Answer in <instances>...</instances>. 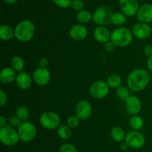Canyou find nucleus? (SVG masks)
<instances>
[{
    "label": "nucleus",
    "mask_w": 152,
    "mask_h": 152,
    "mask_svg": "<svg viewBox=\"0 0 152 152\" xmlns=\"http://www.w3.org/2000/svg\"><path fill=\"white\" fill-rule=\"evenodd\" d=\"M151 76L144 69H136L131 72L127 78L128 86L134 92H140L145 89L149 83Z\"/></svg>",
    "instance_id": "nucleus-1"
},
{
    "label": "nucleus",
    "mask_w": 152,
    "mask_h": 152,
    "mask_svg": "<svg viewBox=\"0 0 152 152\" xmlns=\"http://www.w3.org/2000/svg\"><path fill=\"white\" fill-rule=\"evenodd\" d=\"M133 34L129 28L125 27H120L115 28L111 34V41L114 43L116 46L127 47L132 43L133 40Z\"/></svg>",
    "instance_id": "nucleus-2"
},
{
    "label": "nucleus",
    "mask_w": 152,
    "mask_h": 152,
    "mask_svg": "<svg viewBox=\"0 0 152 152\" xmlns=\"http://www.w3.org/2000/svg\"><path fill=\"white\" fill-rule=\"evenodd\" d=\"M35 25L31 21L23 20L14 28V37L20 42H28L34 37Z\"/></svg>",
    "instance_id": "nucleus-3"
},
{
    "label": "nucleus",
    "mask_w": 152,
    "mask_h": 152,
    "mask_svg": "<svg viewBox=\"0 0 152 152\" xmlns=\"http://www.w3.org/2000/svg\"><path fill=\"white\" fill-rule=\"evenodd\" d=\"M19 139L18 131L11 126L4 125L0 128V141L7 146H13L18 143Z\"/></svg>",
    "instance_id": "nucleus-4"
},
{
    "label": "nucleus",
    "mask_w": 152,
    "mask_h": 152,
    "mask_svg": "<svg viewBox=\"0 0 152 152\" xmlns=\"http://www.w3.org/2000/svg\"><path fill=\"white\" fill-rule=\"evenodd\" d=\"M113 11L108 6H101L93 13L92 19L98 25L105 26L111 22Z\"/></svg>",
    "instance_id": "nucleus-5"
},
{
    "label": "nucleus",
    "mask_w": 152,
    "mask_h": 152,
    "mask_svg": "<svg viewBox=\"0 0 152 152\" xmlns=\"http://www.w3.org/2000/svg\"><path fill=\"white\" fill-rule=\"evenodd\" d=\"M19 139L24 142H29L34 139L37 136V128L34 124L30 122H22L18 128Z\"/></svg>",
    "instance_id": "nucleus-6"
},
{
    "label": "nucleus",
    "mask_w": 152,
    "mask_h": 152,
    "mask_svg": "<svg viewBox=\"0 0 152 152\" xmlns=\"http://www.w3.org/2000/svg\"><path fill=\"white\" fill-rule=\"evenodd\" d=\"M39 122L45 128L48 130L56 129L60 126V118L59 115L54 112H45L40 116Z\"/></svg>",
    "instance_id": "nucleus-7"
},
{
    "label": "nucleus",
    "mask_w": 152,
    "mask_h": 152,
    "mask_svg": "<svg viewBox=\"0 0 152 152\" xmlns=\"http://www.w3.org/2000/svg\"><path fill=\"white\" fill-rule=\"evenodd\" d=\"M109 92V86L104 80H96L91 85L89 92L94 98L102 99L107 96Z\"/></svg>",
    "instance_id": "nucleus-8"
},
{
    "label": "nucleus",
    "mask_w": 152,
    "mask_h": 152,
    "mask_svg": "<svg viewBox=\"0 0 152 152\" xmlns=\"http://www.w3.org/2000/svg\"><path fill=\"white\" fill-rule=\"evenodd\" d=\"M125 142L129 147L132 148H141L145 143V139L143 134L137 131H132L126 135Z\"/></svg>",
    "instance_id": "nucleus-9"
},
{
    "label": "nucleus",
    "mask_w": 152,
    "mask_h": 152,
    "mask_svg": "<svg viewBox=\"0 0 152 152\" xmlns=\"http://www.w3.org/2000/svg\"><path fill=\"white\" fill-rule=\"evenodd\" d=\"M119 5L126 16L136 15L140 7L138 0H119Z\"/></svg>",
    "instance_id": "nucleus-10"
},
{
    "label": "nucleus",
    "mask_w": 152,
    "mask_h": 152,
    "mask_svg": "<svg viewBox=\"0 0 152 152\" xmlns=\"http://www.w3.org/2000/svg\"><path fill=\"white\" fill-rule=\"evenodd\" d=\"M33 78L35 83L39 86H45L50 80V73L47 68L38 67L34 70Z\"/></svg>",
    "instance_id": "nucleus-11"
},
{
    "label": "nucleus",
    "mask_w": 152,
    "mask_h": 152,
    "mask_svg": "<svg viewBox=\"0 0 152 152\" xmlns=\"http://www.w3.org/2000/svg\"><path fill=\"white\" fill-rule=\"evenodd\" d=\"M151 28L148 23L139 22L134 25L132 34L135 37L140 40H145L151 35Z\"/></svg>",
    "instance_id": "nucleus-12"
},
{
    "label": "nucleus",
    "mask_w": 152,
    "mask_h": 152,
    "mask_svg": "<svg viewBox=\"0 0 152 152\" xmlns=\"http://www.w3.org/2000/svg\"><path fill=\"white\" fill-rule=\"evenodd\" d=\"M77 116L81 120H86L91 116L92 113L91 104L87 100H80L76 107Z\"/></svg>",
    "instance_id": "nucleus-13"
},
{
    "label": "nucleus",
    "mask_w": 152,
    "mask_h": 152,
    "mask_svg": "<svg viewBox=\"0 0 152 152\" xmlns=\"http://www.w3.org/2000/svg\"><path fill=\"white\" fill-rule=\"evenodd\" d=\"M137 17L140 22L149 23L152 22V4L146 3L139 7Z\"/></svg>",
    "instance_id": "nucleus-14"
},
{
    "label": "nucleus",
    "mask_w": 152,
    "mask_h": 152,
    "mask_svg": "<svg viewBox=\"0 0 152 152\" xmlns=\"http://www.w3.org/2000/svg\"><path fill=\"white\" fill-rule=\"evenodd\" d=\"M126 107L129 113L132 115H137L142 109V103L138 97L130 95L126 100Z\"/></svg>",
    "instance_id": "nucleus-15"
},
{
    "label": "nucleus",
    "mask_w": 152,
    "mask_h": 152,
    "mask_svg": "<svg viewBox=\"0 0 152 152\" xmlns=\"http://www.w3.org/2000/svg\"><path fill=\"white\" fill-rule=\"evenodd\" d=\"M70 37L76 41H81L88 35V29L83 24L75 25L70 30Z\"/></svg>",
    "instance_id": "nucleus-16"
},
{
    "label": "nucleus",
    "mask_w": 152,
    "mask_h": 152,
    "mask_svg": "<svg viewBox=\"0 0 152 152\" xmlns=\"http://www.w3.org/2000/svg\"><path fill=\"white\" fill-rule=\"evenodd\" d=\"M111 34L108 28L99 25L94 31V37L98 43H106L111 40Z\"/></svg>",
    "instance_id": "nucleus-17"
},
{
    "label": "nucleus",
    "mask_w": 152,
    "mask_h": 152,
    "mask_svg": "<svg viewBox=\"0 0 152 152\" xmlns=\"http://www.w3.org/2000/svg\"><path fill=\"white\" fill-rule=\"evenodd\" d=\"M15 80H16V86L20 89L23 90L29 89L32 84V78L27 72H20L18 74Z\"/></svg>",
    "instance_id": "nucleus-18"
},
{
    "label": "nucleus",
    "mask_w": 152,
    "mask_h": 152,
    "mask_svg": "<svg viewBox=\"0 0 152 152\" xmlns=\"http://www.w3.org/2000/svg\"><path fill=\"white\" fill-rule=\"evenodd\" d=\"M16 71L10 67H5L0 72V80L3 83H10L16 80Z\"/></svg>",
    "instance_id": "nucleus-19"
},
{
    "label": "nucleus",
    "mask_w": 152,
    "mask_h": 152,
    "mask_svg": "<svg viewBox=\"0 0 152 152\" xmlns=\"http://www.w3.org/2000/svg\"><path fill=\"white\" fill-rule=\"evenodd\" d=\"M14 37V30L7 25H2L0 27V38L5 41L11 40Z\"/></svg>",
    "instance_id": "nucleus-20"
},
{
    "label": "nucleus",
    "mask_w": 152,
    "mask_h": 152,
    "mask_svg": "<svg viewBox=\"0 0 152 152\" xmlns=\"http://www.w3.org/2000/svg\"><path fill=\"white\" fill-rule=\"evenodd\" d=\"M111 137L114 140L117 142H123V140L126 138V135L125 134V131L121 127H114L111 129Z\"/></svg>",
    "instance_id": "nucleus-21"
},
{
    "label": "nucleus",
    "mask_w": 152,
    "mask_h": 152,
    "mask_svg": "<svg viewBox=\"0 0 152 152\" xmlns=\"http://www.w3.org/2000/svg\"><path fill=\"white\" fill-rule=\"evenodd\" d=\"M57 134L62 139H68L72 136L71 128L68 125H60L57 128Z\"/></svg>",
    "instance_id": "nucleus-22"
},
{
    "label": "nucleus",
    "mask_w": 152,
    "mask_h": 152,
    "mask_svg": "<svg viewBox=\"0 0 152 152\" xmlns=\"http://www.w3.org/2000/svg\"><path fill=\"white\" fill-rule=\"evenodd\" d=\"M93 14L87 10H82L79 11L77 14V19L81 24L88 23L91 19H92Z\"/></svg>",
    "instance_id": "nucleus-23"
},
{
    "label": "nucleus",
    "mask_w": 152,
    "mask_h": 152,
    "mask_svg": "<svg viewBox=\"0 0 152 152\" xmlns=\"http://www.w3.org/2000/svg\"><path fill=\"white\" fill-rule=\"evenodd\" d=\"M10 65L15 71L21 72L25 67V61L21 57L14 56L10 61Z\"/></svg>",
    "instance_id": "nucleus-24"
},
{
    "label": "nucleus",
    "mask_w": 152,
    "mask_h": 152,
    "mask_svg": "<svg viewBox=\"0 0 152 152\" xmlns=\"http://www.w3.org/2000/svg\"><path fill=\"white\" fill-rule=\"evenodd\" d=\"M122 80L121 77L117 75H111L107 79V83H108L109 88L112 89H117L121 85Z\"/></svg>",
    "instance_id": "nucleus-25"
},
{
    "label": "nucleus",
    "mask_w": 152,
    "mask_h": 152,
    "mask_svg": "<svg viewBox=\"0 0 152 152\" xmlns=\"http://www.w3.org/2000/svg\"><path fill=\"white\" fill-rule=\"evenodd\" d=\"M126 21V16L123 12H116L113 13L112 18H111V22L115 25H123Z\"/></svg>",
    "instance_id": "nucleus-26"
},
{
    "label": "nucleus",
    "mask_w": 152,
    "mask_h": 152,
    "mask_svg": "<svg viewBox=\"0 0 152 152\" xmlns=\"http://www.w3.org/2000/svg\"><path fill=\"white\" fill-rule=\"evenodd\" d=\"M143 119L137 115H134L130 119V126L134 131L140 130L143 126Z\"/></svg>",
    "instance_id": "nucleus-27"
},
{
    "label": "nucleus",
    "mask_w": 152,
    "mask_h": 152,
    "mask_svg": "<svg viewBox=\"0 0 152 152\" xmlns=\"http://www.w3.org/2000/svg\"><path fill=\"white\" fill-rule=\"evenodd\" d=\"M29 110H28V107H25V106H20L16 109V116L18 118H19L22 122L26 121L29 117Z\"/></svg>",
    "instance_id": "nucleus-28"
},
{
    "label": "nucleus",
    "mask_w": 152,
    "mask_h": 152,
    "mask_svg": "<svg viewBox=\"0 0 152 152\" xmlns=\"http://www.w3.org/2000/svg\"><path fill=\"white\" fill-rule=\"evenodd\" d=\"M116 93H117V97L119 98H120L121 100H124L126 101L129 96H130V92L128 88H126V86H121L118 87L116 91Z\"/></svg>",
    "instance_id": "nucleus-29"
},
{
    "label": "nucleus",
    "mask_w": 152,
    "mask_h": 152,
    "mask_svg": "<svg viewBox=\"0 0 152 152\" xmlns=\"http://www.w3.org/2000/svg\"><path fill=\"white\" fill-rule=\"evenodd\" d=\"M80 121V119L77 115H72V116H70L67 119V125L71 128H75L79 125Z\"/></svg>",
    "instance_id": "nucleus-30"
},
{
    "label": "nucleus",
    "mask_w": 152,
    "mask_h": 152,
    "mask_svg": "<svg viewBox=\"0 0 152 152\" xmlns=\"http://www.w3.org/2000/svg\"><path fill=\"white\" fill-rule=\"evenodd\" d=\"M59 152H78L75 146L71 143L63 144L59 148Z\"/></svg>",
    "instance_id": "nucleus-31"
},
{
    "label": "nucleus",
    "mask_w": 152,
    "mask_h": 152,
    "mask_svg": "<svg viewBox=\"0 0 152 152\" xmlns=\"http://www.w3.org/2000/svg\"><path fill=\"white\" fill-rule=\"evenodd\" d=\"M71 7L74 10H77L79 12L82 10H84L85 4L83 0H73Z\"/></svg>",
    "instance_id": "nucleus-32"
},
{
    "label": "nucleus",
    "mask_w": 152,
    "mask_h": 152,
    "mask_svg": "<svg viewBox=\"0 0 152 152\" xmlns=\"http://www.w3.org/2000/svg\"><path fill=\"white\" fill-rule=\"evenodd\" d=\"M54 4L61 8H67L71 5L73 0H53Z\"/></svg>",
    "instance_id": "nucleus-33"
},
{
    "label": "nucleus",
    "mask_w": 152,
    "mask_h": 152,
    "mask_svg": "<svg viewBox=\"0 0 152 152\" xmlns=\"http://www.w3.org/2000/svg\"><path fill=\"white\" fill-rule=\"evenodd\" d=\"M22 121L19 118H18L17 116H13L10 119V124L12 125V126L14 127V128H19L20 126V125L22 124Z\"/></svg>",
    "instance_id": "nucleus-34"
},
{
    "label": "nucleus",
    "mask_w": 152,
    "mask_h": 152,
    "mask_svg": "<svg viewBox=\"0 0 152 152\" xmlns=\"http://www.w3.org/2000/svg\"><path fill=\"white\" fill-rule=\"evenodd\" d=\"M7 101V97L5 92L3 90H0V106L3 107Z\"/></svg>",
    "instance_id": "nucleus-35"
},
{
    "label": "nucleus",
    "mask_w": 152,
    "mask_h": 152,
    "mask_svg": "<svg viewBox=\"0 0 152 152\" xmlns=\"http://www.w3.org/2000/svg\"><path fill=\"white\" fill-rule=\"evenodd\" d=\"M115 46H116L114 44V43L111 41H108V43H105V51H107L108 52H111L112 51H114V49H115Z\"/></svg>",
    "instance_id": "nucleus-36"
},
{
    "label": "nucleus",
    "mask_w": 152,
    "mask_h": 152,
    "mask_svg": "<svg viewBox=\"0 0 152 152\" xmlns=\"http://www.w3.org/2000/svg\"><path fill=\"white\" fill-rule=\"evenodd\" d=\"M143 52L146 56L150 57L152 55V46L151 45H147L144 47Z\"/></svg>",
    "instance_id": "nucleus-37"
},
{
    "label": "nucleus",
    "mask_w": 152,
    "mask_h": 152,
    "mask_svg": "<svg viewBox=\"0 0 152 152\" xmlns=\"http://www.w3.org/2000/svg\"><path fill=\"white\" fill-rule=\"evenodd\" d=\"M39 67L47 68V66H48V61L46 58H42L39 61Z\"/></svg>",
    "instance_id": "nucleus-38"
},
{
    "label": "nucleus",
    "mask_w": 152,
    "mask_h": 152,
    "mask_svg": "<svg viewBox=\"0 0 152 152\" xmlns=\"http://www.w3.org/2000/svg\"><path fill=\"white\" fill-rule=\"evenodd\" d=\"M147 66L148 69L152 72V55L148 57V60H147Z\"/></svg>",
    "instance_id": "nucleus-39"
},
{
    "label": "nucleus",
    "mask_w": 152,
    "mask_h": 152,
    "mask_svg": "<svg viewBox=\"0 0 152 152\" xmlns=\"http://www.w3.org/2000/svg\"><path fill=\"white\" fill-rule=\"evenodd\" d=\"M6 125V119L3 116H0V127H3Z\"/></svg>",
    "instance_id": "nucleus-40"
},
{
    "label": "nucleus",
    "mask_w": 152,
    "mask_h": 152,
    "mask_svg": "<svg viewBox=\"0 0 152 152\" xmlns=\"http://www.w3.org/2000/svg\"><path fill=\"white\" fill-rule=\"evenodd\" d=\"M129 148V146L128 145V144L126 142L123 143H122L121 145H120V148H121V150H123V151L128 150V148Z\"/></svg>",
    "instance_id": "nucleus-41"
},
{
    "label": "nucleus",
    "mask_w": 152,
    "mask_h": 152,
    "mask_svg": "<svg viewBox=\"0 0 152 152\" xmlns=\"http://www.w3.org/2000/svg\"><path fill=\"white\" fill-rule=\"evenodd\" d=\"M4 1H5L6 3H7V4H14V3H16L18 0H4Z\"/></svg>",
    "instance_id": "nucleus-42"
},
{
    "label": "nucleus",
    "mask_w": 152,
    "mask_h": 152,
    "mask_svg": "<svg viewBox=\"0 0 152 152\" xmlns=\"http://www.w3.org/2000/svg\"><path fill=\"white\" fill-rule=\"evenodd\" d=\"M109 152H113V151H109Z\"/></svg>",
    "instance_id": "nucleus-43"
}]
</instances>
